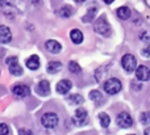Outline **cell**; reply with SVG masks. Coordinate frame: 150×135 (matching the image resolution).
I'll return each mask as SVG.
<instances>
[{
    "label": "cell",
    "mask_w": 150,
    "mask_h": 135,
    "mask_svg": "<svg viewBox=\"0 0 150 135\" xmlns=\"http://www.w3.org/2000/svg\"><path fill=\"white\" fill-rule=\"evenodd\" d=\"M93 29H95L96 33L101 34V36H104V37H107V36L111 34V26H109L108 21L105 20L104 16L99 17L98 20L95 21V24H93Z\"/></svg>",
    "instance_id": "cell-1"
},
{
    "label": "cell",
    "mask_w": 150,
    "mask_h": 135,
    "mask_svg": "<svg viewBox=\"0 0 150 135\" xmlns=\"http://www.w3.org/2000/svg\"><path fill=\"white\" fill-rule=\"evenodd\" d=\"M103 87H104V91H105V93H108V94H116V93H119V92L121 91V88H122L120 80H119V79H115V78L108 79V80L104 83Z\"/></svg>",
    "instance_id": "cell-2"
},
{
    "label": "cell",
    "mask_w": 150,
    "mask_h": 135,
    "mask_svg": "<svg viewBox=\"0 0 150 135\" xmlns=\"http://www.w3.org/2000/svg\"><path fill=\"white\" fill-rule=\"evenodd\" d=\"M121 66L127 72H133L137 68V59L132 54H125L121 59Z\"/></svg>",
    "instance_id": "cell-3"
},
{
    "label": "cell",
    "mask_w": 150,
    "mask_h": 135,
    "mask_svg": "<svg viewBox=\"0 0 150 135\" xmlns=\"http://www.w3.org/2000/svg\"><path fill=\"white\" fill-rule=\"evenodd\" d=\"M41 123L46 129H54L58 125V115L55 113H45L41 118Z\"/></svg>",
    "instance_id": "cell-4"
},
{
    "label": "cell",
    "mask_w": 150,
    "mask_h": 135,
    "mask_svg": "<svg viewBox=\"0 0 150 135\" xmlns=\"http://www.w3.org/2000/svg\"><path fill=\"white\" fill-rule=\"evenodd\" d=\"M5 63H7V67H8V70H9V72L12 73V75L20 76L21 73H23V68H21V66L18 64L17 58L16 57H9Z\"/></svg>",
    "instance_id": "cell-5"
},
{
    "label": "cell",
    "mask_w": 150,
    "mask_h": 135,
    "mask_svg": "<svg viewBox=\"0 0 150 135\" xmlns=\"http://www.w3.org/2000/svg\"><path fill=\"white\" fill-rule=\"evenodd\" d=\"M116 122H117V125H119L120 127H122V129H128V127H130V126L133 125L132 117H130L128 113H125V112L120 113V114L117 115Z\"/></svg>",
    "instance_id": "cell-6"
},
{
    "label": "cell",
    "mask_w": 150,
    "mask_h": 135,
    "mask_svg": "<svg viewBox=\"0 0 150 135\" xmlns=\"http://www.w3.org/2000/svg\"><path fill=\"white\" fill-rule=\"evenodd\" d=\"M87 112H86V109H83V108H79V109L75 110V114H74V123L76 126H83L86 122H87Z\"/></svg>",
    "instance_id": "cell-7"
},
{
    "label": "cell",
    "mask_w": 150,
    "mask_h": 135,
    "mask_svg": "<svg viewBox=\"0 0 150 135\" xmlns=\"http://www.w3.org/2000/svg\"><path fill=\"white\" fill-rule=\"evenodd\" d=\"M12 93L15 94L16 97H26L30 94V88L28 85H24V84H17V85H13L12 87Z\"/></svg>",
    "instance_id": "cell-8"
},
{
    "label": "cell",
    "mask_w": 150,
    "mask_h": 135,
    "mask_svg": "<svg viewBox=\"0 0 150 135\" xmlns=\"http://www.w3.org/2000/svg\"><path fill=\"white\" fill-rule=\"evenodd\" d=\"M136 78L140 81H148L150 79V70L146 66H138L136 68Z\"/></svg>",
    "instance_id": "cell-9"
},
{
    "label": "cell",
    "mask_w": 150,
    "mask_h": 135,
    "mask_svg": "<svg viewBox=\"0 0 150 135\" xmlns=\"http://www.w3.org/2000/svg\"><path fill=\"white\" fill-rule=\"evenodd\" d=\"M12 41V33H11V29L5 25L0 26V42L1 43H8V42Z\"/></svg>",
    "instance_id": "cell-10"
},
{
    "label": "cell",
    "mask_w": 150,
    "mask_h": 135,
    "mask_svg": "<svg viewBox=\"0 0 150 135\" xmlns=\"http://www.w3.org/2000/svg\"><path fill=\"white\" fill-rule=\"evenodd\" d=\"M71 87H73V84H71V81H70V80H61L59 83L57 84L55 89H57L58 93L65 94V93H67V92L70 91Z\"/></svg>",
    "instance_id": "cell-11"
},
{
    "label": "cell",
    "mask_w": 150,
    "mask_h": 135,
    "mask_svg": "<svg viewBox=\"0 0 150 135\" xmlns=\"http://www.w3.org/2000/svg\"><path fill=\"white\" fill-rule=\"evenodd\" d=\"M25 64L29 70H32V71L37 70V68L40 67V58L37 57V55H30V57L26 59Z\"/></svg>",
    "instance_id": "cell-12"
},
{
    "label": "cell",
    "mask_w": 150,
    "mask_h": 135,
    "mask_svg": "<svg viewBox=\"0 0 150 135\" xmlns=\"http://www.w3.org/2000/svg\"><path fill=\"white\" fill-rule=\"evenodd\" d=\"M45 47H46V49L49 50L50 52H54V54L59 52V51H61V49H62V46H61L59 42L54 41V39H50V41H46V43H45Z\"/></svg>",
    "instance_id": "cell-13"
},
{
    "label": "cell",
    "mask_w": 150,
    "mask_h": 135,
    "mask_svg": "<svg viewBox=\"0 0 150 135\" xmlns=\"http://www.w3.org/2000/svg\"><path fill=\"white\" fill-rule=\"evenodd\" d=\"M37 92H38L40 94H42V96H47L50 92V84L47 80H42L41 83L37 85Z\"/></svg>",
    "instance_id": "cell-14"
},
{
    "label": "cell",
    "mask_w": 150,
    "mask_h": 135,
    "mask_svg": "<svg viewBox=\"0 0 150 135\" xmlns=\"http://www.w3.org/2000/svg\"><path fill=\"white\" fill-rule=\"evenodd\" d=\"M70 38L74 43L79 45L83 42V33L80 30H78V29H73V30L70 31Z\"/></svg>",
    "instance_id": "cell-15"
},
{
    "label": "cell",
    "mask_w": 150,
    "mask_h": 135,
    "mask_svg": "<svg viewBox=\"0 0 150 135\" xmlns=\"http://www.w3.org/2000/svg\"><path fill=\"white\" fill-rule=\"evenodd\" d=\"M62 68V63L58 62V60H53L47 64V72L49 73H57L58 71Z\"/></svg>",
    "instance_id": "cell-16"
},
{
    "label": "cell",
    "mask_w": 150,
    "mask_h": 135,
    "mask_svg": "<svg viewBox=\"0 0 150 135\" xmlns=\"http://www.w3.org/2000/svg\"><path fill=\"white\" fill-rule=\"evenodd\" d=\"M117 16H119L121 20H128L130 17V9L128 7H120L117 9Z\"/></svg>",
    "instance_id": "cell-17"
},
{
    "label": "cell",
    "mask_w": 150,
    "mask_h": 135,
    "mask_svg": "<svg viewBox=\"0 0 150 135\" xmlns=\"http://www.w3.org/2000/svg\"><path fill=\"white\" fill-rule=\"evenodd\" d=\"M59 16L63 18H69L71 15H73V8L70 7V5H63L62 8L59 9Z\"/></svg>",
    "instance_id": "cell-18"
},
{
    "label": "cell",
    "mask_w": 150,
    "mask_h": 135,
    "mask_svg": "<svg viewBox=\"0 0 150 135\" xmlns=\"http://www.w3.org/2000/svg\"><path fill=\"white\" fill-rule=\"evenodd\" d=\"M96 15V8H88V12L86 16H83V22H90L95 18Z\"/></svg>",
    "instance_id": "cell-19"
},
{
    "label": "cell",
    "mask_w": 150,
    "mask_h": 135,
    "mask_svg": "<svg viewBox=\"0 0 150 135\" xmlns=\"http://www.w3.org/2000/svg\"><path fill=\"white\" fill-rule=\"evenodd\" d=\"M99 121H100V125L103 126V127H108L109 122H111L109 115L105 114V113H100V114H99Z\"/></svg>",
    "instance_id": "cell-20"
},
{
    "label": "cell",
    "mask_w": 150,
    "mask_h": 135,
    "mask_svg": "<svg viewBox=\"0 0 150 135\" xmlns=\"http://www.w3.org/2000/svg\"><path fill=\"white\" fill-rule=\"evenodd\" d=\"M90 99L95 102H101L103 101V94L99 91H91L90 92Z\"/></svg>",
    "instance_id": "cell-21"
},
{
    "label": "cell",
    "mask_w": 150,
    "mask_h": 135,
    "mask_svg": "<svg viewBox=\"0 0 150 135\" xmlns=\"http://www.w3.org/2000/svg\"><path fill=\"white\" fill-rule=\"evenodd\" d=\"M69 70H70V72H73V73H79L80 71H82V68H80V66L76 62H73V60H71V62L69 63Z\"/></svg>",
    "instance_id": "cell-22"
},
{
    "label": "cell",
    "mask_w": 150,
    "mask_h": 135,
    "mask_svg": "<svg viewBox=\"0 0 150 135\" xmlns=\"http://www.w3.org/2000/svg\"><path fill=\"white\" fill-rule=\"evenodd\" d=\"M67 100H69L70 102H73V104H76V105L82 104V102L84 101V100H83V97L80 96V94H73V96H70Z\"/></svg>",
    "instance_id": "cell-23"
},
{
    "label": "cell",
    "mask_w": 150,
    "mask_h": 135,
    "mask_svg": "<svg viewBox=\"0 0 150 135\" xmlns=\"http://www.w3.org/2000/svg\"><path fill=\"white\" fill-rule=\"evenodd\" d=\"M140 121L144 125H149L150 123V112H144L142 114L140 115Z\"/></svg>",
    "instance_id": "cell-24"
},
{
    "label": "cell",
    "mask_w": 150,
    "mask_h": 135,
    "mask_svg": "<svg viewBox=\"0 0 150 135\" xmlns=\"http://www.w3.org/2000/svg\"><path fill=\"white\" fill-rule=\"evenodd\" d=\"M9 134V129L5 123H0V135H8Z\"/></svg>",
    "instance_id": "cell-25"
},
{
    "label": "cell",
    "mask_w": 150,
    "mask_h": 135,
    "mask_svg": "<svg viewBox=\"0 0 150 135\" xmlns=\"http://www.w3.org/2000/svg\"><path fill=\"white\" fill-rule=\"evenodd\" d=\"M140 38L142 39L144 42H146V43H150V33L148 31H144V33L140 34Z\"/></svg>",
    "instance_id": "cell-26"
},
{
    "label": "cell",
    "mask_w": 150,
    "mask_h": 135,
    "mask_svg": "<svg viewBox=\"0 0 150 135\" xmlns=\"http://www.w3.org/2000/svg\"><path fill=\"white\" fill-rule=\"evenodd\" d=\"M141 54L144 55V57H150V43L148 46H145L142 50H141Z\"/></svg>",
    "instance_id": "cell-27"
},
{
    "label": "cell",
    "mask_w": 150,
    "mask_h": 135,
    "mask_svg": "<svg viewBox=\"0 0 150 135\" xmlns=\"http://www.w3.org/2000/svg\"><path fill=\"white\" fill-rule=\"evenodd\" d=\"M18 135H33V134H32V131L28 130V129H21V130L18 131Z\"/></svg>",
    "instance_id": "cell-28"
},
{
    "label": "cell",
    "mask_w": 150,
    "mask_h": 135,
    "mask_svg": "<svg viewBox=\"0 0 150 135\" xmlns=\"http://www.w3.org/2000/svg\"><path fill=\"white\" fill-rule=\"evenodd\" d=\"M144 135H150V127H148L145 130V133H144Z\"/></svg>",
    "instance_id": "cell-29"
},
{
    "label": "cell",
    "mask_w": 150,
    "mask_h": 135,
    "mask_svg": "<svg viewBox=\"0 0 150 135\" xmlns=\"http://www.w3.org/2000/svg\"><path fill=\"white\" fill-rule=\"evenodd\" d=\"M104 3H107V4H111V3H113V0H103Z\"/></svg>",
    "instance_id": "cell-30"
},
{
    "label": "cell",
    "mask_w": 150,
    "mask_h": 135,
    "mask_svg": "<svg viewBox=\"0 0 150 135\" xmlns=\"http://www.w3.org/2000/svg\"><path fill=\"white\" fill-rule=\"evenodd\" d=\"M144 1L146 3V5H148V7H150V0H144Z\"/></svg>",
    "instance_id": "cell-31"
},
{
    "label": "cell",
    "mask_w": 150,
    "mask_h": 135,
    "mask_svg": "<svg viewBox=\"0 0 150 135\" xmlns=\"http://www.w3.org/2000/svg\"><path fill=\"white\" fill-rule=\"evenodd\" d=\"M76 3H83V1H86V0H75Z\"/></svg>",
    "instance_id": "cell-32"
}]
</instances>
